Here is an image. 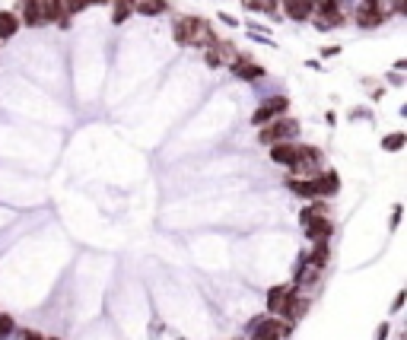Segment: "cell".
<instances>
[{
  "mask_svg": "<svg viewBox=\"0 0 407 340\" xmlns=\"http://www.w3.org/2000/svg\"><path fill=\"white\" fill-rule=\"evenodd\" d=\"M172 39L178 45H210L213 48L220 39H216L213 32H210V25L207 19H200V17H178L172 25Z\"/></svg>",
  "mask_w": 407,
  "mask_h": 340,
  "instance_id": "cell-1",
  "label": "cell"
},
{
  "mask_svg": "<svg viewBox=\"0 0 407 340\" xmlns=\"http://www.w3.org/2000/svg\"><path fill=\"white\" fill-rule=\"evenodd\" d=\"M296 134H300V121L296 118H277V121H267L264 131L258 134V140L264 147H274V143H286Z\"/></svg>",
  "mask_w": 407,
  "mask_h": 340,
  "instance_id": "cell-2",
  "label": "cell"
},
{
  "mask_svg": "<svg viewBox=\"0 0 407 340\" xmlns=\"http://www.w3.org/2000/svg\"><path fill=\"white\" fill-rule=\"evenodd\" d=\"M249 331H251V340H283L290 334V324L274 315H267V318H255L249 324Z\"/></svg>",
  "mask_w": 407,
  "mask_h": 340,
  "instance_id": "cell-3",
  "label": "cell"
},
{
  "mask_svg": "<svg viewBox=\"0 0 407 340\" xmlns=\"http://www.w3.org/2000/svg\"><path fill=\"white\" fill-rule=\"evenodd\" d=\"M286 108H290V99L286 96H271V99H264L261 105L255 108V115H251V125H267V121H277V118L286 115Z\"/></svg>",
  "mask_w": 407,
  "mask_h": 340,
  "instance_id": "cell-4",
  "label": "cell"
},
{
  "mask_svg": "<svg viewBox=\"0 0 407 340\" xmlns=\"http://www.w3.org/2000/svg\"><path fill=\"white\" fill-rule=\"evenodd\" d=\"M318 162H322V149L318 147H296V159H293V175L296 178H312L315 175V169H318Z\"/></svg>",
  "mask_w": 407,
  "mask_h": 340,
  "instance_id": "cell-5",
  "label": "cell"
},
{
  "mask_svg": "<svg viewBox=\"0 0 407 340\" xmlns=\"http://www.w3.org/2000/svg\"><path fill=\"white\" fill-rule=\"evenodd\" d=\"M385 19H388V10L382 7V0H379V3L363 0L357 7V25H363V29H375V25H382Z\"/></svg>",
  "mask_w": 407,
  "mask_h": 340,
  "instance_id": "cell-6",
  "label": "cell"
},
{
  "mask_svg": "<svg viewBox=\"0 0 407 340\" xmlns=\"http://www.w3.org/2000/svg\"><path fill=\"white\" fill-rule=\"evenodd\" d=\"M312 188H315V198H334V194L341 191V175L334 172V169H324V172H315L312 175Z\"/></svg>",
  "mask_w": 407,
  "mask_h": 340,
  "instance_id": "cell-7",
  "label": "cell"
},
{
  "mask_svg": "<svg viewBox=\"0 0 407 340\" xmlns=\"http://www.w3.org/2000/svg\"><path fill=\"white\" fill-rule=\"evenodd\" d=\"M229 70H233L239 80H258V76H264V67L261 64H255V61L249 58V54H236L233 61H229Z\"/></svg>",
  "mask_w": 407,
  "mask_h": 340,
  "instance_id": "cell-8",
  "label": "cell"
},
{
  "mask_svg": "<svg viewBox=\"0 0 407 340\" xmlns=\"http://www.w3.org/2000/svg\"><path fill=\"white\" fill-rule=\"evenodd\" d=\"M315 10H318V0H283V13H286L293 23H306V19H312Z\"/></svg>",
  "mask_w": 407,
  "mask_h": 340,
  "instance_id": "cell-9",
  "label": "cell"
},
{
  "mask_svg": "<svg viewBox=\"0 0 407 340\" xmlns=\"http://www.w3.org/2000/svg\"><path fill=\"white\" fill-rule=\"evenodd\" d=\"M19 23H25V25H42L45 23V17H42V0H19Z\"/></svg>",
  "mask_w": 407,
  "mask_h": 340,
  "instance_id": "cell-10",
  "label": "cell"
},
{
  "mask_svg": "<svg viewBox=\"0 0 407 340\" xmlns=\"http://www.w3.org/2000/svg\"><path fill=\"white\" fill-rule=\"evenodd\" d=\"M306 312H309V299H302L300 293L293 290L290 299H286V308H283V315H280V318H283L286 324H293V321H300Z\"/></svg>",
  "mask_w": 407,
  "mask_h": 340,
  "instance_id": "cell-11",
  "label": "cell"
},
{
  "mask_svg": "<svg viewBox=\"0 0 407 340\" xmlns=\"http://www.w3.org/2000/svg\"><path fill=\"white\" fill-rule=\"evenodd\" d=\"M293 286H271L267 290V315H283V308H286V299H290Z\"/></svg>",
  "mask_w": 407,
  "mask_h": 340,
  "instance_id": "cell-12",
  "label": "cell"
},
{
  "mask_svg": "<svg viewBox=\"0 0 407 340\" xmlns=\"http://www.w3.org/2000/svg\"><path fill=\"white\" fill-rule=\"evenodd\" d=\"M45 23H61V29L70 25V17H64V0H42Z\"/></svg>",
  "mask_w": 407,
  "mask_h": 340,
  "instance_id": "cell-13",
  "label": "cell"
},
{
  "mask_svg": "<svg viewBox=\"0 0 407 340\" xmlns=\"http://www.w3.org/2000/svg\"><path fill=\"white\" fill-rule=\"evenodd\" d=\"M302 229H306V235L312 242H328V239H331V233H334V223L328 220V216H322V220H312V223H306Z\"/></svg>",
  "mask_w": 407,
  "mask_h": 340,
  "instance_id": "cell-14",
  "label": "cell"
},
{
  "mask_svg": "<svg viewBox=\"0 0 407 340\" xmlns=\"http://www.w3.org/2000/svg\"><path fill=\"white\" fill-rule=\"evenodd\" d=\"M312 23H315L322 32H328V29H337V25L344 23V13L341 10H315V13H312Z\"/></svg>",
  "mask_w": 407,
  "mask_h": 340,
  "instance_id": "cell-15",
  "label": "cell"
},
{
  "mask_svg": "<svg viewBox=\"0 0 407 340\" xmlns=\"http://www.w3.org/2000/svg\"><path fill=\"white\" fill-rule=\"evenodd\" d=\"M293 159H296V147H293V143H274V147H271V162L290 169Z\"/></svg>",
  "mask_w": 407,
  "mask_h": 340,
  "instance_id": "cell-16",
  "label": "cell"
},
{
  "mask_svg": "<svg viewBox=\"0 0 407 340\" xmlns=\"http://www.w3.org/2000/svg\"><path fill=\"white\" fill-rule=\"evenodd\" d=\"M17 32H19L17 13H10V10H0V42H10V39H13Z\"/></svg>",
  "mask_w": 407,
  "mask_h": 340,
  "instance_id": "cell-17",
  "label": "cell"
},
{
  "mask_svg": "<svg viewBox=\"0 0 407 340\" xmlns=\"http://www.w3.org/2000/svg\"><path fill=\"white\" fill-rule=\"evenodd\" d=\"M169 3L166 0H137L134 3V13H140V17H159V13H166Z\"/></svg>",
  "mask_w": 407,
  "mask_h": 340,
  "instance_id": "cell-18",
  "label": "cell"
},
{
  "mask_svg": "<svg viewBox=\"0 0 407 340\" xmlns=\"http://www.w3.org/2000/svg\"><path fill=\"white\" fill-rule=\"evenodd\" d=\"M108 3H112V23L121 25L134 13V3H137V0H108Z\"/></svg>",
  "mask_w": 407,
  "mask_h": 340,
  "instance_id": "cell-19",
  "label": "cell"
},
{
  "mask_svg": "<svg viewBox=\"0 0 407 340\" xmlns=\"http://www.w3.org/2000/svg\"><path fill=\"white\" fill-rule=\"evenodd\" d=\"M322 216H328V204H324V200H312L309 207L300 210V223L306 226V223H312V220H322Z\"/></svg>",
  "mask_w": 407,
  "mask_h": 340,
  "instance_id": "cell-20",
  "label": "cell"
},
{
  "mask_svg": "<svg viewBox=\"0 0 407 340\" xmlns=\"http://www.w3.org/2000/svg\"><path fill=\"white\" fill-rule=\"evenodd\" d=\"M286 188H290L293 194H300V198H315L312 178H296V175H290V178H286Z\"/></svg>",
  "mask_w": 407,
  "mask_h": 340,
  "instance_id": "cell-21",
  "label": "cell"
},
{
  "mask_svg": "<svg viewBox=\"0 0 407 340\" xmlns=\"http://www.w3.org/2000/svg\"><path fill=\"white\" fill-rule=\"evenodd\" d=\"M404 140H407V134H404V131L391 134V137H385V140H382V149H388V153H398V149L404 147Z\"/></svg>",
  "mask_w": 407,
  "mask_h": 340,
  "instance_id": "cell-22",
  "label": "cell"
},
{
  "mask_svg": "<svg viewBox=\"0 0 407 340\" xmlns=\"http://www.w3.org/2000/svg\"><path fill=\"white\" fill-rule=\"evenodd\" d=\"M90 7L86 0H64V17H76V13H83Z\"/></svg>",
  "mask_w": 407,
  "mask_h": 340,
  "instance_id": "cell-23",
  "label": "cell"
},
{
  "mask_svg": "<svg viewBox=\"0 0 407 340\" xmlns=\"http://www.w3.org/2000/svg\"><path fill=\"white\" fill-rule=\"evenodd\" d=\"M13 328H17V321L10 315H0V340H7L10 334H13Z\"/></svg>",
  "mask_w": 407,
  "mask_h": 340,
  "instance_id": "cell-24",
  "label": "cell"
},
{
  "mask_svg": "<svg viewBox=\"0 0 407 340\" xmlns=\"http://www.w3.org/2000/svg\"><path fill=\"white\" fill-rule=\"evenodd\" d=\"M388 337V324H379V331H375V340H385Z\"/></svg>",
  "mask_w": 407,
  "mask_h": 340,
  "instance_id": "cell-25",
  "label": "cell"
},
{
  "mask_svg": "<svg viewBox=\"0 0 407 340\" xmlns=\"http://www.w3.org/2000/svg\"><path fill=\"white\" fill-rule=\"evenodd\" d=\"M401 302H404V290H401L398 296H395V306H391V312H398V308H401Z\"/></svg>",
  "mask_w": 407,
  "mask_h": 340,
  "instance_id": "cell-26",
  "label": "cell"
},
{
  "mask_svg": "<svg viewBox=\"0 0 407 340\" xmlns=\"http://www.w3.org/2000/svg\"><path fill=\"white\" fill-rule=\"evenodd\" d=\"M23 340H45V337H42L39 331H25V337H23Z\"/></svg>",
  "mask_w": 407,
  "mask_h": 340,
  "instance_id": "cell-27",
  "label": "cell"
},
{
  "mask_svg": "<svg viewBox=\"0 0 407 340\" xmlns=\"http://www.w3.org/2000/svg\"><path fill=\"white\" fill-rule=\"evenodd\" d=\"M86 3H90V7H105L108 0H86Z\"/></svg>",
  "mask_w": 407,
  "mask_h": 340,
  "instance_id": "cell-28",
  "label": "cell"
},
{
  "mask_svg": "<svg viewBox=\"0 0 407 340\" xmlns=\"http://www.w3.org/2000/svg\"><path fill=\"white\" fill-rule=\"evenodd\" d=\"M45 340H58V337H45Z\"/></svg>",
  "mask_w": 407,
  "mask_h": 340,
  "instance_id": "cell-29",
  "label": "cell"
},
{
  "mask_svg": "<svg viewBox=\"0 0 407 340\" xmlns=\"http://www.w3.org/2000/svg\"><path fill=\"white\" fill-rule=\"evenodd\" d=\"M369 3H379V0H369Z\"/></svg>",
  "mask_w": 407,
  "mask_h": 340,
  "instance_id": "cell-30",
  "label": "cell"
}]
</instances>
